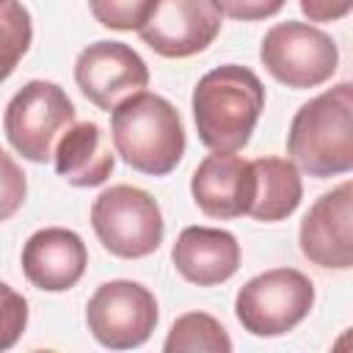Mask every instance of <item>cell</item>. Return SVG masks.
<instances>
[{
	"label": "cell",
	"mask_w": 353,
	"mask_h": 353,
	"mask_svg": "<svg viewBox=\"0 0 353 353\" xmlns=\"http://www.w3.org/2000/svg\"><path fill=\"white\" fill-rule=\"evenodd\" d=\"M199 141L212 152H240L265 110V85L248 66L223 63L199 77L193 88Z\"/></svg>",
	"instance_id": "obj_1"
},
{
	"label": "cell",
	"mask_w": 353,
	"mask_h": 353,
	"mask_svg": "<svg viewBox=\"0 0 353 353\" xmlns=\"http://www.w3.org/2000/svg\"><path fill=\"white\" fill-rule=\"evenodd\" d=\"M157 0H88L94 19L110 30H141Z\"/></svg>",
	"instance_id": "obj_19"
},
{
	"label": "cell",
	"mask_w": 353,
	"mask_h": 353,
	"mask_svg": "<svg viewBox=\"0 0 353 353\" xmlns=\"http://www.w3.org/2000/svg\"><path fill=\"white\" fill-rule=\"evenodd\" d=\"M287 154L309 176L325 179L353 168V85L339 83L303 102L287 132Z\"/></svg>",
	"instance_id": "obj_2"
},
{
	"label": "cell",
	"mask_w": 353,
	"mask_h": 353,
	"mask_svg": "<svg viewBox=\"0 0 353 353\" xmlns=\"http://www.w3.org/2000/svg\"><path fill=\"white\" fill-rule=\"evenodd\" d=\"M91 226L99 243L121 259H141L163 243V212L160 204L135 185H113L102 190L91 204Z\"/></svg>",
	"instance_id": "obj_4"
},
{
	"label": "cell",
	"mask_w": 353,
	"mask_h": 353,
	"mask_svg": "<svg viewBox=\"0 0 353 353\" xmlns=\"http://www.w3.org/2000/svg\"><path fill=\"white\" fill-rule=\"evenodd\" d=\"M52 163L58 176H63L69 185L97 188L110 176L116 157L108 132L97 121H77L58 138L52 149Z\"/></svg>",
	"instance_id": "obj_15"
},
{
	"label": "cell",
	"mask_w": 353,
	"mask_h": 353,
	"mask_svg": "<svg viewBox=\"0 0 353 353\" xmlns=\"http://www.w3.org/2000/svg\"><path fill=\"white\" fill-rule=\"evenodd\" d=\"M157 301L149 287L113 279L97 287L85 303V323L91 336L110 350L141 347L157 325Z\"/></svg>",
	"instance_id": "obj_8"
},
{
	"label": "cell",
	"mask_w": 353,
	"mask_h": 353,
	"mask_svg": "<svg viewBox=\"0 0 353 353\" xmlns=\"http://www.w3.org/2000/svg\"><path fill=\"white\" fill-rule=\"evenodd\" d=\"M314 284L295 268H273L248 279L237 298L234 314L254 336H281L309 317Z\"/></svg>",
	"instance_id": "obj_5"
},
{
	"label": "cell",
	"mask_w": 353,
	"mask_h": 353,
	"mask_svg": "<svg viewBox=\"0 0 353 353\" xmlns=\"http://www.w3.org/2000/svg\"><path fill=\"white\" fill-rule=\"evenodd\" d=\"M28 325V301L22 292L0 281V350H8L19 342Z\"/></svg>",
	"instance_id": "obj_20"
},
{
	"label": "cell",
	"mask_w": 353,
	"mask_h": 353,
	"mask_svg": "<svg viewBox=\"0 0 353 353\" xmlns=\"http://www.w3.org/2000/svg\"><path fill=\"white\" fill-rule=\"evenodd\" d=\"M25 196H28L25 171L6 149H0V223L8 221L25 204Z\"/></svg>",
	"instance_id": "obj_21"
},
{
	"label": "cell",
	"mask_w": 353,
	"mask_h": 353,
	"mask_svg": "<svg viewBox=\"0 0 353 353\" xmlns=\"http://www.w3.org/2000/svg\"><path fill=\"white\" fill-rule=\"evenodd\" d=\"M190 193L199 210L210 218H243L254 199V168L234 152H212L196 165Z\"/></svg>",
	"instance_id": "obj_12"
},
{
	"label": "cell",
	"mask_w": 353,
	"mask_h": 353,
	"mask_svg": "<svg viewBox=\"0 0 353 353\" xmlns=\"http://www.w3.org/2000/svg\"><path fill=\"white\" fill-rule=\"evenodd\" d=\"M259 61L287 88H314L336 72L339 50L325 30L287 19L265 33Z\"/></svg>",
	"instance_id": "obj_7"
},
{
	"label": "cell",
	"mask_w": 353,
	"mask_h": 353,
	"mask_svg": "<svg viewBox=\"0 0 353 353\" xmlns=\"http://www.w3.org/2000/svg\"><path fill=\"white\" fill-rule=\"evenodd\" d=\"M0 83H3V80H0Z\"/></svg>",
	"instance_id": "obj_24"
},
{
	"label": "cell",
	"mask_w": 353,
	"mask_h": 353,
	"mask_svg": "<svg viewBox=\"0 0 353 353\" xmlns=\"http://www.w3.org/2000/svg\"><path fill=\"white\" fill-rule=\"evenodd\" d=\"M74 124V105L58 83L30 80L6 105L3 130L8 143L30 163H47L58 138Z\"/></svg>",
	"instance_id": "obj_6"
},
{
	"label": "cell",
	"mask_w": 353,
	"mask_h": 353,
	"mask_svg": "<svg viewBox=\"0 0 353 353\" xmlns=\"http://www.w3.org/2000/svg\"><path fill=\"white\" fill-rule=\"evenodd\" d=\"M287 0H212V6L221 11V17L240 19V22H256L279 14Z\"/></svg>",
	"instance_id": "obj_22"
},
{
	"label": "cell",
	"mask_w": 353,
	"mask_h": 353,
	"mask_svg": "<svg viewBox=\"0 0 353 353\" xmlns=\"http://www.w3.org/2000/svg\"><path fill=\"white\" fill-rule=\"evenodd\" d=\"M88 265L85 243L77 232L63 226H44L22 245V273L44 292L72 290Z\"/></svg>",
	"instance_id": "obj_13"
},
{
	"label": "cell",
	"mask_w": 353,
	"mask_h": 353,
	"mask_svg": "<svg viewBox=\"0 0 353 353\" xmlns=\"http://www.w3.org/2000/svg\"><path fill=\"white\" fill-rule=\"evenodd\" d=\"M301 251L317 268L347 270L353 265V185L323 193L301 221Z\"/></svg>",
	"instance_id": "obj_11"
},
{
	"label": "cell",
	"mask_w": 353,
	"mask_h": 353,
	"mask_svg": "<svg viewBox=\"0 0 353 353\" xmlns=\"http://www.w3.org/2000/svg\"><path fill=\"white\" fill-rule=\"evenodd\" d=\"M33 22L19 0H0V80H6L30 50Z\"/></svg>",
	"instance_id": "obj_18"
},
{
	"label": "cell",
	"mask_w": 353,
	"mask_h": 353,
	"mask_svg": "<svg viewBox=\"0 0 353 353\" xmlns=\"http://www.w3.org/2000/svg\"><path fill=\"white\" fill-rule=\"evenodd\" d=\"M353 8V0H301V11L309 17V22H336L347 17Z\"/></svg>",
	"instance_id": "obj_23"
},
{
	"label": "cell",
	"mask_w": 353,
	"mask_h": 353,
	"mask_svg": "<svg viewBox=\"0 0 353 353\" xmlns=\"http://www.w3.org/2000/svg\"><path fill=\"white\" fill-rule=\"evenodd\" d=\"M176 273L199 287H215L229 281L240 268V243L226 229L185 226L171 248Z\"/></svg>",
	"instance_id": "obj_14"
},
{
	"label": "cell",
	"mask_w": 353,
	"mask_h": 353,
	"mask_svg": "<svg viewBox=\"0 0 353 353\" xmlns=\"http://www.w3.org/2000/svg\"><path fill=\"white\" fill-rule=\"evenodd\" d=\"M251 168H254V199L248 215L262 223L290 218L303 199V182L298 165L287 157H256L251 160Z\"/></svg>",
	"instance_id": "obj_16"
},
{
	"label": "cell",
	"mask_w": 353,
	"mask_h": 353,
	"mask_svg": "<svg viewBox=\"0 0 353 353\" xmlns=\"http://www.w3.org/2000/svg\"><path fill=\"white\" fill-rule=\"evenodd\" d=\"M221 33V11L212 0H157L152 17L138 30L163 58H190L207 50Z\"/></svg>",
	"instance_id": "obj_10"
},
{
	"label": "cell",
	"mask_w": 353,
	"mask_h": 353,
	"mask_svg": "<svg viewBox=\"0 0 353 353\" xmlns=\"http://www.w3.org/2000/svg\"><path fill=\"white\" fill-rule=\"evenodd\" d=\"M165 353H196V350H207V353H229L232 350V339L226 334V328L207 312H188L182 317L174 320L165 342H163Z\"/></svg>",
	"instance_id": "obj_17"
},
{
	"label": "cell",
	"mask_w": 353,
	"mask_h": 353,
	"mask_svg": "<svg viewBox=\"0 0 353 353\" xmlns=\"http://www.w3.org/2000/svg\"><path fill=\"white\" fill-rule=\"evenodd\" d=\"M110 138L116 154L149 176L171 174L185 154L179 110L152 91H138L110 110Z\"/></svg>",
	"instance_id": "obj_3"
},
{
	"label": "cell",
	"mask_w": 353,
	"mask_h": 353,
	"mask_svg": "<svg viewBox=\"0 0 353 353\" xmlns=\"http://www.w3.org/2000/svg\"><path fill=\"white\" fill-rule=\"evenodd\" d=\"M74 83L99 110H113L149 85L146 61L124 41H94L74 61Z\"/></svg>",
	"instance_id": "obj_9"
}]
</instances>
